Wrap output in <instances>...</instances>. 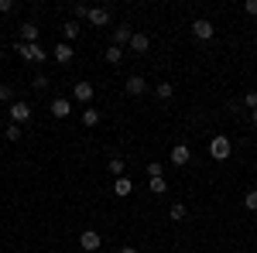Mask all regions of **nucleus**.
Listing matches in <instances>:
<instances>
[{
  "instance_id": "obj_1",
  "label": "nucleus",
  "mask_w": 257,
  "mask_h": 253,
  "mask_svg": "<svg viewBox=\"0 0 257 253\" xmlns=\"http://www.w3.org/2000/svg\"><path fill=\"white\" fill-rule=\"evenodd\" d=\"M14 52H18L24 62H31V65H41L45 59H52V55H48L41 45H24V41H14Z\"/></svg>"
},
{
  "instance_id": "obj_2",
  "label": "nucleus",
  "mask_w": 257,
  "mask_h": 253,
  "mask_svg": "<svg viewBox=\"0 0 257 253\" xmlns=\"http://www.w3.org/2000/svg\"><path fill=\"white\" fill-rule=\"evenodd\" d=\"M230 151H233L230 137H213V140H209V154L216 157V161H226V157H230Z\"/></svg>"
},
{
  "instance_id": "obj_3",
  "label": "nucleus",
  "mask_w": 257,
  "mask_h": 253,
  "mask_svg": "<svg viewBox=\"0 0 257 253\" xmlns=\"http://www.w3.org/2000/svg\"><path fill=\"white\" fill-rule=\"evenodd\" d=\"M28 120H31V106H28V103H24V99H14V103H11V123H28Z\"/></svg>"
},
{
  "instance_id": "obj_4",
  "label": "nucleus",
  "mask_w": 257,
  "mask_h": 253,
  "mask_svg": "<svg viewBox=\"0 0 257 253\" xmlns=\"http://www.w3.org/2000/svg\"><path fill=\"white\" fill-rule=\"evenodd\" d=\"M192 35H196V41H209L216 35V28H213V21L199 18V21H192Z\"/></svg>"
},
{
  "instance_id": "obj_5",
  "label": "nucleus",
  "mask_w": 257,
  "mask_h": 253,
  "mask_svg": "<svg viewBox=\"0 0 257 253\" xmlns=\"http://www.w3.org/2000/svg\"><path fill=\"white\" fill-rule=\"evenodd\" d=\"M79 246L86 253H99V246H103V239H99L96 229H86V233H79Z\"/></svg>"
},
{
  "instance_id": "obj_6",
  "label": "nucleus",
  "mask_w": 257,
  "mask_h": 253,
  "mask_svg": "<svg viewBox=\"0 0 257 253\" xmlns=\"http://www.w3.org/2000/svg\"><path fill=\"white\" fill-rule=\"evenodd\" d=\"M168 161H172L175 168H185V164L192 161V151H189V144H175V147H172V154H168Z\"/></svg>"
},
{
  "instance_id": "obj_7",
  "label": "nucleus",
  "mask_w": 257,
  "mask_h": 253,
  "mask_svg": "<svg viewBox=\"0 0 257 253\" xmlns=\"http://www.w3.org/2000/svg\"><path fill=\"white\" fill-rule=\"evenodd\" d=\"M48 110H52V117H55V120H65L69 113H72V99H65V96L52 99V106H48Z\"/></svg>"
},
{
  "instance_id": "obj_8",
  "label": "nucleus",
  "mask_w": 257,
  "mask_h": 253,
  "mask_svg": "<svg viewBox=\"0 0 257 253\" xmlns=\"http://www.w3.org/2000/svg\"><path fill=\"white\" fill-rule=\"evenodd\" d=\"M72 55H76V52H72V45H69V41H59V45L52 48V59L59 62V65H69V62H72Z\"/></svg>"
},
{
  "instance_id": "obj_9",
  "label": "nucleus",
  "mask_w": 257,
  "mask_h": 253,
  "mask_svg": "<svg viewBox=\"0 0 257 253\" xmlns=\"http://www.w3.org/2000/svg\"><path fill=\"white\" fill-rule=\"evenodd\" d=\"M131 38H134V28H131V24H120V28H113V45H117V48L131 45Z\"/></svg>"
},
{
  "instance_id": "obj_10",
  "label": "nucleus",
  "mask_w": 257,
  "mask_h": 253,
  "mask_svg": "<svg viewBox=\"0 0 257 253\" xmlns=\"http://www.w3.org/2000/svg\"><path fill=\"white\" fill-rule=\"evenodd\" d=\"M89 24H93V28H103V24H110V11H106V7H89Z\"/></svg>"
},
{
  "instance_id": "obj_11",
  "label": "nucleus",
  "mask_w": 257,
  "mask_h": 253,
  "mask_svg": "<svg viewBox=\"0 0 257 253\" xmlns=\"http://www.w3.org/2000/svg\"><path fill=\"white\" fill-rule=\"evenodd\" d=\"M127 93H131V96H144V93H148V79L144 76H131L127 79Z\"/></svg>"
},
{
  "instance_id": "obj_12",
  "label": "nucleus",
  "mask_w": 257,
  "mask_h": 253,
  "mask_svg": "<svg viewBox=\"0 0 257 253\" xmlns=\"http://www.w3.org/2000/svg\"><path fill=\"white\" fill-rule=\"evenodd\" d=\"M72 96L79 103H93V82H76L72 86Z\"/></svg>"
},
{
  "instance_id": "obj_13",
  "label": "nucleus",
  "mask_w": 257,
  "mask_h": 253,
  "mask_svg": "<svg viewBox=\"0 0 257 253\" xmlns=\"http://www.w3.org/2000/svg\"><path fill=\"white\" fill-rule=\"evenodd\" d=\"M21 41H24V45H38V24L24 21V24H21Z\"/></svg>"
},
{
  "instance_id": "obj_14",
  "label": "nucleus",
  "mask_w": 257,
  "mask_h": 253,
  "mask_svg": "<svg viewBox=\"0 0 257 253\" xmlns=\"http://www.w3.org/2000/svg\"><path fill=\"white\" fill-rule=\"evenodd\" d=\"M134 192V181L123 175V178H113V195H120V198H127V195Z\"/></svg>"
},
{
  "instance_id": "obj_15",
  "label": "nucleus",
  "mask_w": 257,
  "mask_h": 253,
  "mask_svg": "<svg viewBox=\"0 0 257 253\" xmlns=\"http://www.w3.org/2000/svg\"><path fill=\"white\" fill-rule=\"evenodd\" d=\"M148 48H151V38H148V35H144V31H134V38H131V52H148Z\"/></svg>"
},
{
  "instance_id": "obj_16",
  "label": "nucleus",
  "mask_w": 257,
  "mask_h": 253,
  "mask_svg": "<svg viewBox=\"0 0 257 253\" xmlns=\"http://www.w3.org/2000/svg\"><path fill=\"white\" fill-rule=\"evenodd\" d=\"M103 59L110 62V65H120V62H123V48H117V45H110V48L103 52Z\"/></svg>"
},
{
  "instance_id": "obj_17",
  "label": "nucleus",
  "mask_w": 257,
  "mask_h": 253,
  "mask_svg": "<svg viewBox=\"0 0 257 253\" xmlns=\"http://www.w3.org/2000/svg\"><path fill=\"white\" fill-rule=\"evenodd\" d=\"M148 192L151 195H165L168 192V181H165V178H151V181H148Z\"/></svg>"
},
{
  "instance_id": "obj_18",
  "label": "nucleus",
  "mask_w": 257,
  "mask_h": 253,
  "mask_svg": "<svg viewBox=\"0 0 257 253\" xmlns=\"http://www.w3.org/2000/svg\"><path fill=\"white\" fill-rule=\"evenodd\" d=\"M82 35V28H79V21H65V41H76Z\"/></svg>"
},
{
  "instance_id": "obj_19",
  "label": "nucleus",
  "mask_w": 257,
  "mask_h": 253,
  "mask_svg": "<svg viewBox=\"0 0 257 253\" xmlns=\"http://www.w3.org/2000/svg\"><path fill=\"white\" fill-rule=\"evenodd\" d=\"M155 93H158V99H172V96H175V86H172V82H158Z\"/></svg>"
},
{
  "instance_id": "obj_20",
  "label": "nucleus",
  "mask_w": 257,
  "mask_h": 253,
  "mask_svg": "<svg viewBox=\"0 0 257 253\" xmlns=\"http://www.w3.org/2000/svg\"><path fill=\"white\" fill-rule=\"evenodd\" d=\"M106 168H110V175H113V178H123V168H127V164H123V157H110Z\"/></svg>"
},
{
  "instance_id": "obj_21",
  "label": "nucleus",
  "mask_w": 257,
  "mask_h": 253,
  "mask_svg": "<svg viewBox=\"0 0 257 253\" xmlns=\"http://www.w3.org/2000/svg\"><path fill=\"white\" fill-rule=\"evenodd\" d=\"M168 215H172V219H175V222H182V219H185V215H189V209H185V205H182V202H175V205H172V209H168Z\"/></svg>"
},
{
  "instance_id": "obj_22",
  "label": "nucleus",
  "mask_w": 257,
  "mask_h": 253,
  "mask_svg": "<svg viewBox=\"0 0 257 253\" xmlns=\"http://www.w3.org/2000/svg\"><path fill=\"white\" fill-rule=\"evenodd\" d=\"M82 123H86V127H96V123H99V110H93V106H89V110L82 113Z\"/></svg>"
},
{
  "instance_id": "obj_23",
  "label": "nucleus",
  "mask_w": 257,
  "mask_h": 253,
  "mask_svg": "<svg viewBox=\"0 0 257 253\" xmlns=\"http://www.w3.org/2000/svg\"><path fill=\"white\" fill-rule=\"evenodd\" d=\"M21 137H24V130H21L18 123H7V140L14 144V140H21Z\"/></svg>"
},
{
  "instance_id": "obj_24",
  "label": "nucleus",
  "mask_w": 257,
  "mask_h": 253,
  "mask_svg": "<svg viewBox=\"0 0 257 253\" xmlns=\"http://www.w3.org/2000/svg\"><path fill=\"white\" fill-rule=\"evenodd\" d=\"M243 205H247L250 212H257V188H250V192L243 195Z\"/></svg>"
},
{
  "instance_id": "obj_25",
  "label": "nucleus",
  "mask_w": 257,
  "mask_h": 253,
  "mask_svg": "<svg viewBox=\"0 0 257 253\" xmlns=\"http://www.w3.org/2000/svg\"><path fill=\"white\" fill-rule=\"evenodd\" d=\"M31 86L41 93V89H48V86H52V79H48V76H35V79H31Z\"/></svg>"
},
{
  "instance_id": "obj_26",
  "label": "nucleus",
  "mask_w": 257,
  "mask_h": 253,
  "mask_svg": "<svg viewBox=\"0 0 257 253\" xmlns=\"http://www.w3.org/2000/svg\"><path fill=\"white\" fill-rule=\"evenodd\" d=\"M243 106H250V113L257 110V89H250V93H243Z\"/></svg>"
},
{
  "instance_id": "obj_27",
  "label": "nucleus",
  "mask_w": 257,
  "mask_h": 253,
  "mask_svg": "<svg viewBox=\"0 0 257 253\" xmlns=\"http://www.w3.org/2000/svg\"><path fill=\"white\" fill-rule=\"evenodd\" d=\"M0 103H14V89H11L7 82L0 86Z\"/></svg>"
},
{
  "instance_id": "obj_28",
  "label": "nucleus",
  "mask_w": 257,
  "mask_h": 253,
  "mask_svg": "<svg viewBox=\"0 0 257 253\" xmlns=\"http://www.w3.org/2000/svg\"><path fill=\"white\" fill-rule=\"evenodd\" d=\"M161 171H165V164H158V161L148 164V175H151V178H161Z\"/></svg>"
},
{
  "instance_id": "obj_29",
  "label": "nucleus",
  "mask_w": 257,
  "mask_h": 253,
  "mask_svg": "<svg viewBox=\"0 0 257 253\" xmlns=\"http://www.w3.org/2000/svg\"><path fill=\"white\" fill-rule=\"evenodd\" d=\"M243 11H247L250 18H257V0H247V4H243Z\"/></svg>"
},
{
  "instance_id": "obj_30",
  "label": "nucleus",
  "mask_w": 257,
  "mask_h": 253,
  "mask_svg": "<svg viewBox=\"0 0 257 253\" xmlns=\"http://www.w3.org/2000/svg\"><path fill=\"white\" fill-rule=\"evenodd\" d=\"M14 11V0H0V14H11Z\"/></svg>"
},
{
  "instance_id": "obj_31",
  "label": "nucleus",
  "mask_w": 257,
  "mask_h": 253,
  "mask_svg": "<svg viewBox=\"0 0 257 253\" xmlns=\"http://www.w3.org/2000/svg\"><path fill=\"white\" fill-rule=\"evenodd\" d=\"M72 14H76V18H82V21H86V18H89V7H82V4H79V7H76Z\"/></svg>"
},
{
  "instance_id": "obj_32",
  "label": "nucleus",
  "mask_w": 257,
  "mask_h": 253,
  "mask_svg": "<svg viewBox=\"0 0 257 253\" xmlns=\"http://www.w3.org/2000/svg\"><path fill=\"white\" fill-rule=\"evenodd\" d=\"M117 253H138V246H120Z\"/></svg>"
},
{
  "instance_id": "obj_33",
  "label": "nucleus",
  "mask_w": 257,
  "mask_h": 253,
  "mask_svg": "<svg viewBox=\"0 0 257 253\" xmlns=\"http://www.w3.org/2000/svg\"><path fill=\"white\" fill-rule=\"evenodd\" d=\"M250 120H254V127H257V110H254V113H250Z\"/></svg>"
}]
</instances>
